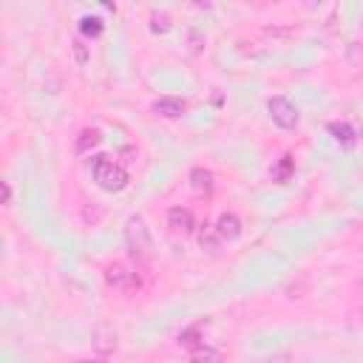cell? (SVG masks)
Segmentation results:
<instances>
[{"label":"cell","instance_id":"cell-1","mask_svg":"<svg viewBox=\"0 0 363 363\" xmlns=\"http://www.w3.org/2000/svg\"><path fill=\"white\" fill-rule=\"evenodd\" d=\"M91 176H94V182H96L102 190H108V193H119V190H125L128 182H130L128 170H125L119 162H113L111 156H94V159H91Z\"/></svg>","mask_w":363,"mask_h":363},{"label":"cell","instance_id":"cell-2","mask_svg":"<svg viewBox=\"0 0 363 363\" xmlns=\"http://www.w3.org/2000/svg\"><path fill=\"white\" fill-rule=\"evenodd\" d=\"M267 113H269V119H272L281 130H295V128H298V119H301L298 108H295L286 96H269V99H267Z\"/></svg>","mask_w":363,"mask_h":363},{"label":"cell","instance_id":"cell-3","mask_svg":"<svg viewBox=\"0 0 363 363\" xmlns=\"http://www.w3.org/2000/svg\"><path fill=\"white\" fill-rule=\"evenodd\" d=\"M125 241H128V250L133 255H147L150 252V233H147L142 216H130L128 218V224H125Z\"/></svg>","mask_w":363,"mask_h":363},{"label":"cell","instance_id":"cell-4","mask_svg":"<svg viewBox=\"0 0 363 363\" xmlns=\"http://www.w3.org/2000/svg\"><path fill=\"white\" fill-rule=\"evenodd\" d=\"M105 281H108V286H113V289H119V292H133V289H139V272L130 269V267L122 264V261L105 267Z\"/></svg>","mask_w":363,"mask_h":363},{"label":"cell","instance_id":"cell-5","mask_svg":"<svg viewBox=\"0 0 363 363\" xmlns=\"http://www.w3.org/2000/svg\"><path fill=\"white\" fill-rule=\"evenodd\" d=\"M213 230H216V235H218L221 241H235V238L241 235V218H238L235 213H221Z\"/></svg>","mask_w":363,"mask_h":363},{"label":"cell","instance_id":"cell-6","mask_svg":"<svg viewBox=\"0 0 363 363\" xmlns=\"http://www.w3.org/2000/svg\"><path fill=\"white\" fill-rule=\"evenodd\" d=\"M167 227H170L176 235L193 233V213H190L187 207H170V213H167Z\"/></svg>","mask_w":363,"mask_h":363},{"label":"cell","instance_id":"cell-7","mask_svg":"<svg viewBox=\"0 0 363 363\" xmlns=\"http://www.w3.org/2000/svg\"><path fill=\"white\" fill-rule=\"evenodd\" d=\"M153 111H156L159 116H164V119H179V116L187 111V102L179 99V96H162V99L153 102Z\"/></svg>","mask_w":363,"mask_h":363},{"label":"cell","instance_id":"cell-8","mask_svg":"<svg viewBox=\"0 0 363 363\" xmlns=\"http://www.w3.org/2000/svg\"><path fill=\"white\" fill-rule=\"evenodd\" d=\"M329 133H332L343 147H352V145L357 142V136H354V130H352L349 122H329Z\"/></svg>","mask_w":363,"mask_h":363},{"label":"cell","instance_id":"cell-9","mask_svg":"<svg viewBox=\"0 0 363 363\" xmlns=\"http://www.w3.org/2000/svg\"><path fill=\"white\" fill-rule=\"evenodd\" d=\"M190 184L196 193H213V173L204 167H193L190 170Z\"/></svg>","mask_w":363,"mask_h":363},{"label":"cell","instance_id":"cell-10","mask_svg":"<svg viewBox=\"0 0 363 363\" xmlns=\"http://www.w3.org/2000/svg\"><path fill=\"white\" fill-rule=\"evenodd\" d=\"M201 323H193V326H187V329H182L179 332V337H176V343L179 346H187V349H199V346H204L201 343Z\"/></svg>","mask_w":363,"mask_h":363},{"label":"cell","instance_id":"cell-11","mask_svg":"<svg viewBox=\"0 0 363 363\" xmlns=\"http://www.w3.org/2000/svg\"><path fill=\"white\" fill-rule=\"evenodd\" d=\"M221 360H224V354H221L218 349L207 346V343L190 352V363H221Z\"/></svg>","mask_w":363,"mask_h":363},{"label":"cell","instance_id":"cell-12","mask_svg":"<svg viewBox=\"0 0 363 363\" xmlns=\"http://www.w3.org/2000/svg\"><path fill=\"white\" fill-rule=\"evenodd\" d=\"M102 142V133L96 130V128H85L82 133H79V139H77V153H88L91 147H96Z\"/></svg>","mask_w":363,"mask_h":363},{"label":"cell","instance_id":"cell-13","mask_svg":"<svg viewBox=\"0 0 363 363\" xmlns=\"http://www.w3.org/2000/svg\"><path fill=\"white\" fill-rule=\"evenodd\" d=\"M292 173H295V162H292V156H289V153H284V156L278 159V164L272 167V179L284 184V182H289V176H292Z\"/></svg>","mask_w":363,"mask_h":363},{"label":"cell","instance_id":"cell-14","mask_svg":"<svg viewBox=\"0 0 363 363\" xmlns=\"http://www.w3.org/2000/svg\"><path fill=\"white\" fill-rule=\"evenodd\" d=\"M102 28H105V23H102L99 17L85 14V17L79 20V34H85V37H99V34H102Z\"/></svg>","mask_w":363,"mask_h":363},{"label":"cell","instance_id":"cell-15","mask_svg":"<svg viewBox=\"0 0 363 363\" xmlns=\"http://www.w3.org/2000/svg\"><path fill=\"white\" fill-rule=\"evenodd\" d=\"M153 31H167L170 28V20H167V14H153V26H150Z\"/></svg>","mask_w":363,"mask_h":363},{"label":"cell","instance_id":"cell-16","mask_svg":"<svg viewBox=\"0 0 363 363\" xmlns=\"http://www.w3.org/2000/svg\"><path fill=\"white\" fill-rule=\"evenodd\" d=\"M74 51H77V60H79V65H85V60H88V54H85V45L77 40L74 43Z\"/></svg>","mask_w":363,"mask_h":363},{"label":"cell","instance_id":"cell-17","mask_svg":"<svg viewBox=\"0 0 363 363\" xmlns=\"http://www.w3.org/2000/svg\"><path fill=\"white\" fill-rule=\"evenodd\" d=\"M3 204H11V184L3 182Z\"/></svg>","mask_w":363,"mask_h":363},{"label":"cell","instance_id":"cell-18","mask_svg":"<svg viewBox=\"0 0 363 363\" xmlns=\"http://www.w3.org/2000/svg\"><path fill=\"white\" fill-rule=\"evenodd\" d=\"M77 363H102V360H77Z\"/></svg>","mask_w":363,"mask_h":363}]
</instances>
